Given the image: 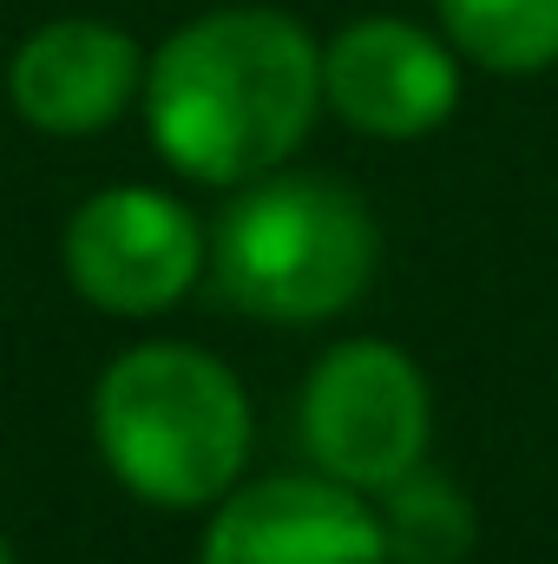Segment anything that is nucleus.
I'll list each match as a JSON object with an SVG mask.
<instances>
[{"instance_id": "obj_7", "label": "nucleus", "mask_w": 558, "mask_h": 564, "mask_svg": "<svg viewBox=\"0 0 558 564\" xmlns=\"http://www.w3.org/2000/svg\"><path fill=\"white\" fill-rule=\"evenodd\" d=\"M322 106L368 139H427L460 106V59L415 20H355L322 46Z\"/></svg>"}, {"instance_id": "obj_11", "label": "nucleus", "mask_w": 558, "mask_h": 564, "mask_svg": "<svg viewBox=\"0 0 558 564\" xmlns=\"http://www.w3.org/2000/svg\"><path fill=\"white\" fill-rule=\"evenodd\" d=\"M0 564H13V552H7V539H0Z\"/></svg>"}, {"instance_id": "obj_1", "label": "nucleus", "mask_w": 558, "mask_h": 564, "mask_svg": "<svg viewBox=\"0 0 558 564\" xmlns=\"http://www.w3.org/2000/svg\"><path fill=\"white\" fill-rule=\"evenodd\" d=\"M322 112V46L282 7H217L144 59L151 144L197 184H257Z\"/></svg>"}, {"instance_id": "obj_5", "label": "nucleus", "mask_w": 558, "mask_h": 564, "mask_svg": "<svg viewBox=\"0 0 558 564\" xmlns=\"http://www.w3.org/2000/svg\"><path fill=\"white\" fill-rule=\"evenodd\" d=\"M66 276L106 315H158L204 276V224L151 184L93 191L66 224Z\"/></svg>"}, {"instance_id": "obj_3", "label": "nucleus", "mask_w": 558, "mask_h": 564, "mask_svg": "<svg viewBox=\"0 0 558 564\" xmlns=\"http://www.w3.org/2000/svg\"><path fill=\"white\" fill-rule=\"evenodd\" d=\"M382 230L335 177H257L211 237V276L230 308L264 322H329L375 282Z\"/></svg>"}, {"instance_id": "obj_2", "label": "nucleus", "mask_w": 558, "mask_h": 564, "mask_svg": "<svg viewBox=\"0 0 558 564\" xmlns=\"http://www.w3.org/2000/svg\"><path fill=\"white\" fill-rule=\"evenodd\" d=\"M93 440L144 506L197 512L250 466V394L191 341H139L93 388Z\"/></svg>"}, {"instance_id": "obj_9", "label": "nucleus", "mask_w": 558, "mask_h": 564, "mask_svg": "<svg viewBox=\"0 0 558 564\" xmlns=\"http://www.w3.org/2000/svg\"><path fill=\"white\" fill-rule=\"evenodd\" d=\"M447 46L486 73L526 79L558 66V0H433Z\"/></svg>"}, {"instance_id": "obj_4", "label": "nucleus", "mask_w": 558, "mask_h": 564, "mask_svg": "<svg viewBox=\"0 0 558 564\" xmlns=\"http://www.w3.org/2000/svg\"><path fill=\"white\" fill-rule=\"evenodd\" d=\"M433 401L420 368L375 335L335 341L302 381V446L322 479L348 492H388L427 459Z\"/></svg>"}, {"instance_id": "obj_10", "label": "nucleus", "mask_w": 558, "mask_h": 564, "mask_svg": "<svg viewBox=\"0 0 558 564\" xmlns=\"http://www.w3.org/2000/svg\"><path fill=\"white\" fill-rule=\"evenodd\" d=\"M382 539H388V564H460L480 539V519H473V499L433 473L415 466L408 479H395L382 492Z\"/></svg>"}, {"instance_id": "obj_8", "label": "nucleus", "mask_w": 558, "mask_h": 564, "mask_svg": "<svg viewBox=\"0 0 558 564\" xmlns=\"http://www.w3.org/2000/svg\"><path fill=\"white\" fill-rule=\"evenodd\" d=\"M144 93V53L126 26L106 20H46L20 40L7 66V99L33 132L86 139L106 132Z\"/></svg>"}, {"instance_id": "obj_6", "label": "nucleus", "mask_w": 558, "mask_h": 564, "mask_svg": "<svg viewBox=\"0 0 558 564\" xmlns=\"http://www.w3.org/2000/svg\"><path fill=\"white\" fill-rule=\"evenodd\" d=\"M197 564H388V539L362 492L322 473H277L217 506Z\"/></svg>"}]
</instances>
